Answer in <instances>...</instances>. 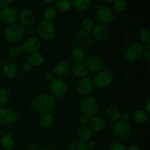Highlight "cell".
<instances>
[{
    "instance_id": "obj_1",
    "label": "cell",
    "mask_w": 150,
    "mask_h": 150,
    "mask_svg": "<svg viewBox=\"0 0 150 150\" xmlns=\"http://www.w3.org/2000/svg\"><path fill=\"white\" fill-rule=\"evenodd\" d=\"M56 102L54 97L48 94H40L32 99L30 109L38 114L51 113L55 108Z\"/></svg>"
},
{
    "instance_id": "obj_2",
    "label": "cell",
    "mask_w": 150,
    "mask_h": 150,
    "mask_svg": "<svg viewBox=\"0 0 150 150\" xmlns=\"http://www.w3.org/2000/svg\"><path fill=\"white\" fill-rule=\"evenodd\" d=\"M2 36L3 38L10 44H18L24 38L25 29L20 24L14 23L8 24L3 29Z\"/></svg>"
},
{
    "instance_id": "obj_3",
    "label": "cell",
    "mask_w": 150,
    "mask_h": 150,
    "mask_svg": "<svg viewBox=\"0 0 150 150\" xmlns=\"http://www.w3.org/2000/svg\"><path fill=\"white\" fill-rule=\"evenodd\" d=\"M37 32L40 39L50 41L55 38L57 30L55 24L52 21L42 20L38 24Z\"/></svg>"
},
{
    "instance_id": "obj_4",
    "label": "cell",
    "mask_w": 150,
    "mask_h": 150,
    "mask_svg": "<svg viewBox=\"0 0 150 150\" xmlns=\"http://www.w3.org/2000/svg\"><path fill=\"white\" fill-rule=\"evenodd\" d=\"M114 79H115V76L112 72L103 69L96 73L92 80H93L95 87H96L98 89L104 90L110 88L114 83Z\"/></svg>"
},
{
    "instance_id": "obj_5",
    "label": "cell",
    "mask_w": 150,
    "mask_h": 150,
    "mask_svg": "<svg viewBox=\"0 0 150 150\" xmlns=\"http://www.w3.org/2000/svg\"><path fill=\"white\" fill-rule=\"evenodd\" d=\"M68 91V84L64 78L57 77L49 82L48 91L54 98L59 99L64 96Z\"/></svg>"
},
{
    "instance_id": "obj_6",
    "label": "cell",
    "mask_w": 150,
    "mask_h": 150,
    "mask_svg": "<svg viewBox=\"0 0 150 150\" xmlns=\"http://www.w3.org/2000/svg\"><path fill=\"white\" fill-rule=\"evenodd\" d=\"M79 108L82 114L87 115L89 117H92L96 115L98 111V101L93 96H86L81 100Z\"/></svg>"
},
{
    "instance_id": "obj_7",
    "label": "cell",
    "mask_w": 150,
    "mask_h": 150,
    "mask_svg": "<svg viewBox=\"0 0 150 150\" xmlns=\"http://www.w3.org/2000/svg\"><path fill=\"white\" fill-rule=\"evenodd\" d=\"M144 46L138 42L129 44L125 50L124 57L130 62H136L140 60L143 56Z\"/></svg>"
},
{
    "instance_id": "obj_8",
    "label": "cell",
    "mask_w": 150,
    "mask_h": 150,
    "mask_svg": "<svg viewBox=\"0 0 150 150\" xmlns=\"http://www.w3.org/2000/svg\"><path fill=\"white\" fill-rule=\"evenodd\" d=\"M83 65L86 68L87 71L93 73H98L103 70L105 67V63L102 57L97 54H90L86 56Z\"/></svg>"
},
{
    "instance_id": "obj_9",
    "label": "cell",
    "mask_w": 150,
    "mask_h": 150,
    "mask_svg": "<svg viewBox=\"0 0 150 150\" xmlns=\"http://www.w3.org/2000/svg\"><path fill=\"white\" fill-rule=\"evenodd\" d=\"M95 85L92 79L88 77L87 76L85 77L81 78L76 83V92L79 96L82 97L91 95L93 91Z\"/></svg>"
},
{
    "instance_id": "obj_10",
    "label": "cell",
    "mask_w": 150,
    "mask_h": 150,
    "mask_svg": "<svg viewBox=\"0 0 150 150\" xmlns=\"http://www.w3.org/2000/svg\"><path fill=\"white\" fill-rule=\"evenodd\" d=\"M18 121V115L11 108L2 106L0 107V125L12 126Z\"/></svg>"
},
{
    "instance_id": "obj_11",
    "label": "cell",
    "mask_w": 150,
    "mask_h": 150,
    "mask_svg": "<svg viewBox=\"0 0 150 150\" xmlns=\"http://www.w3.org/2000/svg\"><path fill=\"white\" fill-rule=\"evenodd\" d=\"M96 16L102 24H111L114 20V13L112 9L107 5H100L97 8Z\"/></svg>"
},
{
    "instance_id": "obj_12",
    "label": "cell",
    "mask_w": 150,
    "mask_h": 150,
    "mask_svg": "<svg viewBox=\"0 0 150 150\" xmlns=\"http://www.w3.org/2000/svg\"><path fill=\"white\" fill-rule=\"evenodd\" d=\"M0 19L7 24L16 23L18 19V11L12 5L2 7L0 9Z\"/></svg>"
},
{
    "instance_id": "obj_13",
    "label": "cell",
    "mask_w": 150,
    "mask_h": 150,
    "mask_svg": "<svg viewBox=\"0 0 150 150\" xmlns=\"http://www.w3.org/2000/svg\"><path fill=\"white\" fill-rule=\"evenodd\" d=\"M113 135L120 140L125 139L130 133V126L128 122L120 120L115 122L112 129Z\"/></svg>"
},
{
    "instance_id": "obj_14",
    "label": "cell",
    "mask_w": 150,
    "mask_h": 150,
    "mask_svg": "<svg viewBox=\"0 0 150 150\" xmlns=\"http://www.w3.org/2000/svg\"><path fill=\"white\" fill-rule=\"evenodd\" d=\"M75 41L79 48H88L92 43V35L90 32H87L83 29L79 30L75 35Z\"/></svg>"
},
{
    "instance_id": "obj_15",
    "label": "cell",
    "mask_w": 150,
    "mask_h": 150,
    "mask_svg": "<svg viewBox=\"0 0 150 150\" xmlns=\"http://www.w3.org/2000/svg\"><path fill=\"white\" fill-rule=\"evenodd\" d=\"M24 51L26 54H33L38 52L41 46L40 40L35 36L29 37L26 38L23 44Z\"/></svg>"
},
{
    "instance_id": "obj_16",
    "label": "cell",
    "mask_w": 150,
    "mask_h": 150,
    "mask_svg": "<svg viewBox=\"0 0 150 150\" xmlns=\"http://www.w3.org/2000/svg\"><path fill=\"white\" fill-rule=\"evenodd\" d=\"M19 24L21 26H29L34 22L35 20V14L33 11L29 8H23L18 13Z\"/></svg>"
},
{
    "instance_id": "obj_17",
    "label": "cell",
    "mask_w": 150,
    "mask_h": 150,
    "mask_svg": "<svg viewBox=\"0 0 150 150\" xmlns=\"http://www.w3.org/2000/svg\"><path fill=\"white\" fill-rule=\"evenodd\" d=\"M92 37H94L98 41H105L109 36V29L106 25L99 24L95 25L92 30Z\"/></svg>"
},
{
    "instance_id": "obj_18",
    "label": "cell",
    "mask_w": 150,
    "mask_h": 150,
    "mask_svg": "<svg viewBox=\"0 0 150 150\" xmlns=\"http://www.w3.org/2000/svg\"><path fill=\"white\" fill-rule=\"evenodd\" d=\"M89 126H90L93 132H102L105 130L106 124H105V120L101 116L95 115L90 118Z\"/></svg>"
},
{
    "instance_id": "obj_19",
    "label": "cell",
    "mask_w": 150,
    "mask_h": 150,
    "mask_svg": "<svg viewBox=\"0 0 150 150\" xmlns=\"http://www.w3.org/2000/svg\"><path fill=\"white\" fill-rule=\"evenodd\" d=\"M1 71H2V74L4 77L7 79H13L17 76L19 69L16 63L9 61L4 63V66H2Z\"/></svg>"
},
{
    "instance_id": "obj_20",
    "label": "cell",
    "mask_w": 150,
    "mask_h": 150,
    "mask_svg": "<svg viewBox=\"0 0 150 150\" xmlns=\"http://www.w3.org/2000/svg\"><path fill=\"white\" fill-rule=\"evenodd\" d=\"M71 71V67L68 62L60 61L55 65L54 68V71L57 77L64 78L67 76Z\"/></svg>"
},
{
    "instance_id": "obj_21",
    "label": "cell",
    "mask_w": 150,
    "mask_h": 150,
    "mask_svg": "<svg viewBox=\"0 0 150 150\" xmlns=\"http://www.w3.org/2000/svg\"><path fill=\"white\" fill-rule=\"evenodd\" d=\"M122 112L117 107L114 105L108 106L104 111V116L108 121L111 122L118 121L120 120Z\"/></svg>"
},
{
    "instance_id": "obj_22",
    "label": "cell",
    "mask_w": 150,
    "mask_h": 150,
    "mask_svg": "<svg viewBox=\"0 0 150 150\" xmlns=\"http://www.w3.org/2000/svg\"><path fill=\"white\" fill-rule=\"evenodd\" d=\"M77 135L79 141L86 143L92 138L93 131L89 125H80L78 129Z\"/></svg>"
},
{
    "instance_id": "obj_23",
    "label": "cell",
    "mask_w": 150,
    "mask_h": 150,
    "mask_svg": "<svg viewBox=\"0 0 150 150\" xmlns=\"http://www.w3.org/2000/svg\"><path fill=\"white\" fill-rule=\"evenodd\" d=\"M27 62L32 68H38L42 66L45 63V57L40 52H35L29 54Z\"/></svg>"
},
{
    "instance_id": "obj_24",
    "label": "cell",
    "mask_w": 150,
    "mask_h": 150,
    "mask_svg": "<svg viewBox=\"0 0 150 150\" xmlns=\"http://www.w3.org/2000/svg\"><path fill=\"white\" fill-rule=\"evenodd\" d=\"M70 57H71V60L76 64H77V63H83L86 57V55L83 49L76 47L71 51Z\"/></svg>"
},
{
    "instance_id": "obj_25",
    "label": "cell",
    "mask_w": 150,
    "mask_h": 150,
    "mask_svg": "<svg viewBox=\"0 0 150 150\" xmlns=\"http://www.w3.org/2000/svg\"><path fill=\"white\" fill-rule=\"evenodd\" d=\"M73 4L71 0H57L56 2L55 9L58 13L64 14L71 10Z\"/></svg>"
},
{
    "instance_id": "obj_26",
    "label": "cell",
    "mask_w": 150,
    "mask_h": 150,
    "mask_svg": "<svg viewBox=\"0 0 150 150\" xmlns=\"http://www.w3.org/2000/svg\"><path fill=\"white\" fill-rule=\"evenodd\" d=\"M55 122V117L52 113H46L41 114L40 118V124L44 128H50Z\"/></svg>"
},
{
    "instance_id": "obj_27",
    "label": "cell",
    "mask_w": 150,
    "mask_h": 150,
    "mask_svg": "<svg viewBox=\"0 0 150 150\" xmlns=\"http://www.w3.org/2000/svg\"><path fill=\"white\" fill-rule=\"evenodd\" d=\"M1 147L5 150H10L15 145V139L10 134H4L0 138Z\"/></svg>"
},
{
    "instance_id": "obj_28",
    "label": "cell",
    "mask_w": 150,
    "mask_h": 150,
    "mask_svg": "<svg viewBox=\"0 0 150 150\" xmlns=\"http://www.w3.org/2000/svg\"><path fill=\"white\" fill-rule=\"evenodd\" d=\"M72 73L76 77L81 79L86 76L88 73V71L83 63H77L75 64L71 69Z\"/></svg>"
},
{
    "instance_id": "obj_29",
    "label": "cell",
    "mask_w": 150,
    "mask_h": 150,
    "mask_svg": "<svg viewBox=\"0 0 150 150\" xmlns=\"http://www.w3.org/2000/svg\"><path fill=\"white\" fill-rule=\"evenodd\" d=\"M73 7L79 11H85L90 7L92 0H71Z\"/></svg>"
},
{
    "instance_id": "obj_30",
    "label": "cell",
    "mask_w": 150,
    "mask_h": 150,
    "mask_svg": "<svg viewBox=\"0 0 150 150\" xmlns=\"http://www.w3.org/2000/svg\"><path fill=\"white\" fill-rule=\"evenodd\" d=\"M57 12L56 10L55 7H48L44 9L42 16H43V20L48 21H54L57 17Z\"/></svg>"
},
{
    "instance_id": "obj_31",
    "label": "cell",
    "mask_w": 150,
    "mask_h": 150,
    "mask_svg": "<svg viewBox=\"0 0 150 150\" xmlns=\"http://www.w3.org/2000/svg\"><path fill=\"white\" fill-rule=\"evenodd\" d=\"M66 150H89L86 146V143L81 141H73L69 143Z\"/></svg>"
},
{
    "instance_id": "obj_32",
    "label": "cell",
    "mask_w": 150,
    "mask_h": 150,
    "mask_svg": "<svg viewBox=\"0 0 150 150\" xmlns=\"http://www.w3.org/2000/svg\"><path fill=\"white\" fill-rule=\"evenodd\" d=\"M148 118L149 117H148L147 114L144 110H136L133 114V119L136 123L139 124H144L147 121Z\"/></svg>"
},
{
    "instance_id": "obj_33",
    "label": "cell",
    "mask_w": 150,
    "mask_h": 150,
    "mask_svg": "<svg viewBox=\"0 0 150 150\" xmlns=\"http://www.w3.org/2000/svg\"><path fill=\"white\" fill-rule=\"evenodd\" d=\"M10 99V93L8 90L4 88H0V107L6 106Z\"/></svg>"
},
{
    "instance_id": "obj_34",
    "label": "cell",
    "mask_w": 150,
    "mask_h": 150,
    "mask_svg": "<svg viewBox=\"0 0 150 150\" xmlns=\"http://www.w3.org/2000/svg\"><path fill=\"white\" fill-rule=\"evenodd\" d=\"M95 26V22L91 17H85L81 21V27L83 30L90 32Z\"/></svg>"
},
{
    "instance_id": "obj_35",
    "label": "cell",
    "mask_w": 150,
    "mask_h": 150,
    "mask_svg": "<svg viewBox=\"0 0 150 150\" xmlns=\"http://www.w3.org/2000/svg\"><path fill=\"white\" fill-rule=\"evenodd\" d=\"M113 7L117 13H123L127 8V1L125 0H115L113 2Z\"/></svg>"
},
{
    "instance_id": "obj_36",
    "label": "cell",
    "mask_w": 150,
    "mask_h": 150,
    "mask_svg": "<svg viewBox=\"0 0 150 150\" xmlns=\"http://www.w3.org/2000/svg\"><path fill=\"white\" fill-rule=\"evenodd\" d=\"M139 39L145 45L150 43V30L149 29H142L139 34Z\"/></svg>"
},
{
    "instance_id": "obj_37",
    "label": "cell",
    "mask_w": 150,
    "mask_h": 150,
    "mask_svg": "<svg viewBox=\"0 0 150 150\" xmlns=\"http://www.w3.org/2000/svg\"><path fill=\"white\" fill-rule=\"evenodd\" d=\"M109 150H127V147L120 141H115L110 146Z\"/></svg>"
},
{
    "instance_id": "obj_38",
    "label": "cell",
    "mask_w": 150,
    "mask_h": 150,
    "mask_svg": "<svg viewBox=\"0 0 150 150\" xmlns=\"http://www.w3.org/2000/svg\"><path fill=\"white\" fill-rule=\"evenodd\" d=\"M7 54L9 58L11 59H16L19 56L17 51H16V47H10V48H9L7 51Z\"/></svg>"
},
{
    "instance_id": "obj_39",
    "label": "cell",
    "mask_w": 150,
    "mask_h": 150,
    "mask_svg": "<svg viewBox=\"0 0 150 150\" xmlns=\"http://www.w3.org/2000/svg\"><path fill=\"white\" fill-rule=\"evenodd\" d=\"M90 118L89 116L85 114H81L79 119V122L80 125H89Z\"/></svg>"
},
{
    "instance_id": "obj_40",
    "label": "cell",
    "mask_w": 150,
    "mask_h": 150,
    "mask_svg": "<svg viewBox=\"0 0 150 150\" xmlns=\"http://www.w3.org/2000/svg\"><path fill=\"white\" fill-rule=\"evenodd\" d=\"M143 56L145 57L147 61L150 62V43L149 44H146L144 46V52Z\"/></svg>"
},
{
    "instance_id": "obj_41",
    "label": "cell",
    "mask_w": 150,
    "mask_h": 150,
    "mask_svg": "<svg viewBox=\"0 0 150 150\" xmlns=\"http://www.w3.org/2000/svg\"><path fill=\"white\" fill-rule=\"evenodd\" d=\"M86 144L89 150H94L98 146V143H97V141L95 140H93L92 138L89 140V141H88L86 143Z\"/></svg>"
},
{
    "instance_id": "obj_42",
    "label": "cell",
    "mask_w": 150,
    "mask_h": 150,
    "mask_svg": "<svg viewBox=\"0 0 150 150\" xmlns=\"http://www.w3.org/2000/svg\"><path fill=\"white\" fill-rule=\"evenodd\" d=\"M45 79H46L47 81H48V82H51V81L54 80V79H56L57 78V76L55 75V74H54V71H48L45 73Z\"/></svg>"
},
{
    "instance_id": "obj_43",
    "label": "cell",
    "mask_w": 150,
    "mask_h": 150,
    "mask_svg": "<svg viewBox=\"0 0 150 150\" xmlns=\"http://www.w3.org/2000/svg\"><path fill=\"white\" fill-rule=\"evenodd\" d=\"M16 0H0V5L2 7L6 6H10L14 3Z\"/></svg>"
},
{
    "instance_id": "obj_44",
    "label": "cell",
    "mask_w": 150,
    "mask_h": 150,
    "mask_svg": "<svg viewBox=\"0 0 150 150\" xmlns=\"http://www.w3.org/2000/svg\"><path fill=\"white\" fill-rule=\"evenodd\" d=\"M130 119V116L128 113H127V112H125V113H122L121 114L120 120L122 121L128 122Z\"/></svg>"
},
{
    "instance_id": "obj_45",
    "label": "cell",
    "mask_w": 150,
    "mask_h": 150,
    "mask_svg": "<svg viewBox=\"0 0 150 150\" xmlns=\"http://www.w3.org/2000/svg\"><path fill=\"white\" fill-rule=\"evenodd\" d=\"M144 107H145L144 111L146 113L148 117L150 118V98L146 100V103H145Z\"/></svg>"
},
{
    "instance_id": "obj_46",
    "label": "cell",
    "mask_w": 150,
    "mask_h": 150,
    "mask_svg": "<svg viewBox=\"0 0 150 150\" xmlns=\"http://www.w3.org/2000/svg\"><path fill=\"white\" fill-rule=\"evenodd\" d=\"M16 51H17L18 54L19 55H20V54H23V53H25L24 49H23V45H19V46H16Z\"/></svg>"
},
{
    "instance_id": "obj_47",
    "label": "cell",
    "mask_w": 150,
    "mask_h": 150,
    "mask_svg": "<svg viewBox=\"0 0 150 150\" xmlns=\"http://www.w3.org/2000/svg\"><path fill=\"white\" fill-rule=\"evenodd\" d=\"M29 150H40V147L38 146V144H31L30 146H29Z\"/></svg>"
},
{
    "instance_id": "obj_48",
    "label": "cell",
    "mask_w": 150,
    "mask_h": 150,
    "mask_svg": "<svg viewBox=\"0 0 150 150\" xmlns=\"http://www.w3.org/2000/svg\"><path fill=\"white\" fill-rule=\"evenodd\" d=\"M22 67H23V69L24 71H29L30 70V69L32 67H31L30 66V65L29 64V63H27V62H26V63H24L23 64V66H22Z\"/></svg>"
},
{
    "instance_id": "obj_49",
    "label": "cell",
    "mask_w": 150,
    "mask_h": 150,
    "mask_svg": "<svg viewBox=\"0 0 150 150\" xmlns=\"http://www.w3.org/2000/svg\"><path fill=\"white\" fill-rule=\"evenodd\" d=\"M127 150H141L138 146L136 145H132L130 146H129L128 148H127Z\"/></svg>"
},
{
    "instance_id": "obj_50",
    "label": "cell",
    "mask_w": 150,
    "mask_h": 150,
    "mask_svg": "<svg viewBox=\"0 0 150 150\" xmlns=\"http://www.w3.org/2000/svg\"><path fill=\"white\" fill-rule=\"evenodd\" d=\"M42 1H43L45 3H46V4H54V3L57 2V0H42Z\"/></svg>"
},
{
    "instance_id": "obj_51",
    "label": "cell",
    "mask_w": 150,
    "mask_h": 150,
    "mask_svg": "<svg viewBox=\"0 0 150 150\" xmlns=\"http://www.w3.org/2000/svg\"><path fill=\"white\" fill-rule=\"evenodd\" d=\"M103 1L104 3H105V4H113V2H114L115 0H102Z\"/></svg>"
},
{
    "instance_id": "obj_52",
    "label": "cell",
    "mask_w": 150,
    "mask_h": 150,
    "mask_svg": "<svg viewBox=\"0 0 150 150\" xmlns=\"http://www.w3.org/2000/svg\"><path fill=\"white\" fill-rule=\"evenodd\" d=\"M40 150H54V149L51 148V147H43L42 149H40Z\"/></svg>"
},
{
    "instance_id": "obj_53",
    "label": "cell",
    "mask_w": 150,
    "mask_h": 150,
    "mask_svg": "<svg viewBox=\"0 0 150 150\" xmlns=\"http://www.w3.org/2000/svg\"><path fill=\"white\" fill-rule=\"evenodd\" d=\"M0 150H5L2 148V147H0Z\"/></svg>"
},
{
    "instance_id": "obj_54",
    "label": "cell",
    "mask_w": 150,
    "mask_h": 150,
    "mask_svg": "<svg viewBox=\"0 0 150 150\" xmlns=\"http://www.w3.org/2000/svg\"><path fill=\"white\" fill-rule=\"evenodd\" d=\"M1 22H2V21H1V19H0V26H1Z\"/></svg>"
},
{
    "instance_id": "obj_55",
    "label": "cell",
    "mask_w": 150,
    "mask_h": 150,
    "mask_svg": "<svg viewBox=\"0 0 150 150\" xmlns=\"http://www.w3.org/2000/svg\"><path fill=\"white\" fill-rule=\"evenodd\" d=\"M1 60H0V69H1Z\"/></svg>"
},
{
    "instance_id": "obj_56",
    "label": "cell",
    "mask_w": 150,
    "mask_h": 150,
    "mask_svg": "<svg viewBox=\"0 0 150 150\" xmlns=\"http://www.w3.org/2000/svg\"><path fill=\"white\" fill-rule=\"evenodd\" d=\"M23 1H26V0H23Z\"/></svg>"
},
{
    "instance_id": "obj_57",
    "label": "cell",
    "mask_w": 150,
    "mask_h": 150,
    "mask_svg": "<svg viewBox=\"0 0 150 150\" xmlns=\"http://www.w3.org/2000/svg\"><path fill=\"white\" fill-rule=\"evenodd\" d=\"M125 1H127V0H125Z\"/></svg>"
}]
</instances>
